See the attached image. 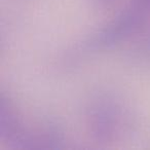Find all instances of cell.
<instances>
[{
	"mask_svg": "<svg viewBox=\"0 0 150 150\" xmlns=\"http://www.w3.org/2000/svg\"><path fill=\"white\" fill-rule=\"evenodd\" d=\"M129 2L138 5L141 8H143L144 11H148L150 13V0H131Z\"/></svg>",
	"mask_w": 150,
	"mask_h": 150,
	"instance_id": "7a4b0ae2",
	"label": "cell"
},
{
	"mask_svg": "<svg viewBox=\"0 0 150 150\" xmlns=\"http://www.w3.org/2000/svg\"><path fill=\"white\" fill-rule=\"evenodd\" d=\"M142 48H143V52H145L146 54H150V36L148 37L147 41L144 43V45L142 46Z\"/></svg>",
	"mask_w": 150,
	"mask_h": 150,
	"instance_id": "277c9868",
	"label": "cell"
},
{
	"mask_svg": "<svg viewBox=\"0 0 150 150\" xmlns=\"http://www.w3.org/2000/svg\"><path fill=\"white\" fill-rule=\"evenodd\" d=\"M117 0H92L93 4H95L98 7H107L112 5Z\"/></svg>",
	"mask_w": 150,
	"mask_h": 150,
	"instance_id": "3957f363",
	"label": "cell"
},
{
	"mask_svg": "<svg viewBox=\"0 0 150 150\" xmlns=\"http://www.w3.org/2000/svg\"><path fill=\"white\" fill-rule=\"evenodd\" d=\"M88 133L94 140L110 143L132 133L136 116L131 107L113 94H100L88 102L86 109Z\"/></svg>",
	"mask_w": 150,
	"mask_h": 150,
	"instance_id": "6da1fadb",
	"label": "cell"
}]
</instances>
